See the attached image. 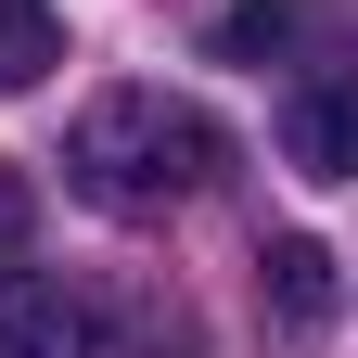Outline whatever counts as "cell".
<instances>
[{"label":"cell","instance_id":"52a82bcc","mask_svg":"<svg viewBox=\"0 0 358 358\" xmlns=\"http://www.w3.org/2000/svg\"><path fill=\"white\" fill-rule=\"evenodd\" d=\"M26 243H38V179L0 166V268H26Z\"/></svg>","mask_w":358,"mask_h":358},{"label":"cell","instance_id":"5b68a950","mask_svg":"<svg viewBox=\"0 0 358 358\" xmlns=\"http://www.w3.org/2000/svg\"><path fill=\"white\" fill-rule=\"evenodd\" d=\"M307 26H320V0H231L217 13V64H282Z\"/></svg>","mask_w":358,"mask_h":358},{"label":"cell","instance_id":"7a4b0ae2","mask_svg":"<svg viewBox=\"0 0 358 358\" xmlns=\"http://www.w3.org/2000/svg\"><path fill=\"white\" fill-rule=\"evenodd\" d=\"M282 154H294V179H358V52L282 90Z\"/></svg>","mask_w":358,"mask_h":358},{"label":"cell","instance_id":"3957f363","mask_svg":"<svg viewBox=\"0 0 358 358\" xmlns=\"http://www.w3.org/2000/svg\"><path fill=\"white\" fill-rule=\"evenodd\" d=\"M90 307L52 282V268H0V358H90Z\"/></svg>","mask_w":358,"mask_h":358},{"label":"cell","instance_id":"6da1fadb","mask_svg":"<svg viewBox=\"0 0 358 358\" xmlns=\"http://www.w3.org/2000/svg\"><path fill=\"white\" fill-rule=\"evenodd\" d=\"M217 166H231V141H217V115L179 103V90H90L77 128H64V179L103 217H166V205H192Z\"/></svg>","mask_w":358,"mask_h":358},{"label":"cell","instance_id":"277c9868","mask_svg":"<svg viewBox=\"0 0 358 358\" xmlns=\"http://www.w3.org/2000/svg\"><path fill=\"white\" fill-rule=\"evenodd\" d=\"M256 294H268V320H282V333H320L333 320V243H307V231H282V243H268L256 256Z\"/></svg>","mask_w":358,"mask_h":358},{"label":"cell","instance_id":"8992f818","mask_svg":"<svg viewBox=\"0 0 358 358\" xmlns=\"http://www.w3.org/2000/svg\"><path fill=\"white\" fill-rule=\"evenodd\" d=\"M64 64V13L52 0H0V90H38Z\"/></svg>","mask_w":358,"mask_h":358}]
</instances>
